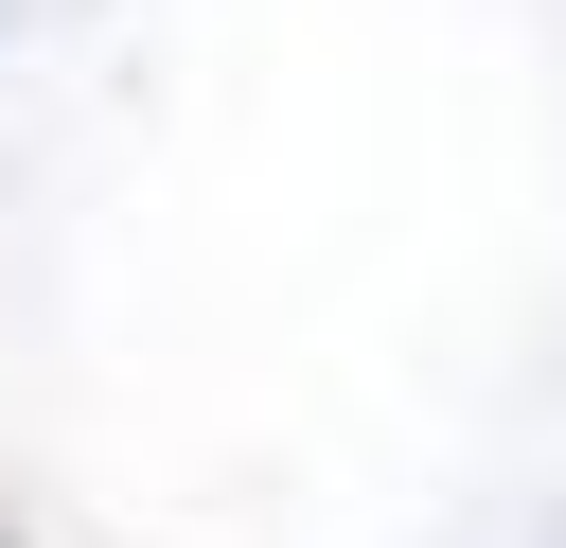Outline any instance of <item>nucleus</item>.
Segmentation results:
<instances>
[{
    "mask_svg": "<svg viewBox=\"0 0 566 548\" xmlns=\"http://www.w3.org/2000/svg\"><path fill=\"white\" fill-rule=\"evenodd\" d=\"M0 548H18V530H0Z\"/></svg>",
    "mask_w": 566,
    "mask_h": 548,
    "instance_id": "f257e3e1",
    "label": "nucleus"
}]
</instances>
